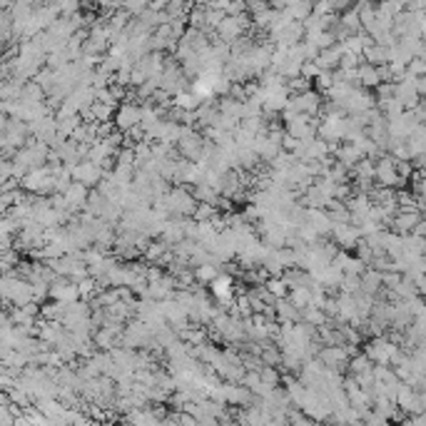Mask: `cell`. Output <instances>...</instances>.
<instances>
[{
	"instance_id": "1",
	"label": "cell",
	"mask_w": 426,
	"mask_h": 426,
	"mask_svg": "<svg viewBox=\"0 0 426 426\" xmlns=\"http://www.w3.org/2000/svg\"><path fill=\"white\" fill-rule=\"evenodd\" d=\"M214 294H217L219 299H227V297L232 294V282H229V279H224V277H222V279H217V282H214Z\"/></svg>"
}]
</instances>
